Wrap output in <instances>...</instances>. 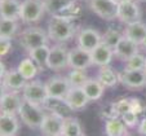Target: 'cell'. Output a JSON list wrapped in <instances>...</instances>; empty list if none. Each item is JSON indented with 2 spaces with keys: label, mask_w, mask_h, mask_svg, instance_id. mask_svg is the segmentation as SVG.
<instances>
[{
  "label": "cell",
  "mask_w": 146,
  "mask_h": 136,
  "mask_svg": "<svg viewBox=\"0 0 146 136\" xmlns=\"http://www.w3.org/2000/svg\"><path fill=\"white\" fill-rule=\"evenodd\" d=\"M47 33L50 40L57 43H65L72 39L76 30H75V25L72 23V19L53 16V18L48 23Z\"/></svg>",
  "instance_id": "6da1fadb"
},
{
  "label": "cell",
  "mask_w": 146,
  "mask_h": 136,
  "mask_svg": "<svg viewBox=\"0 0 146 136\" xmlns=\"http://www.w3.org/2000/svg\"><path fill=\"white\" fill-rule=\"evenodd\" d=\"M18 114L21 117V121L23 122V125L27 126L31 130H35V128H40L47 113L44 111L43 105H38V104L23 100Z\"/></svg>",
  "instance_id": "7a4b0ae2"
},
{
  "label": "cell",
  "mask_w": 146,
  "mask_h": 136,
  "mask_svg": "<svg viewBox=\"0 0 146 136\" xmlns=\"http://www.w3.org/2000/svg\"><path fill=\"white\" fill-rule=\"evenodd\" d=\"M48 42H49L48 33L41 27H27L19 35V44L27 52L40 45L48 44Z\"/></svg>",
  "instance_id": "3957f363"
},
{
  "label": "cell",
  "mask_w": 146,
  "mask_h": 136,
  "mask_svg": "<svg viewBox=\"0 0 146 136\" xmlns=\"http://www.w3.org/2000/svg\"><path fill=\"white\" fill-rule=\"evenodd\" d=\"M45 13L43 0H23L21 4V17L19 19L25 23L39 22Z\"/></svg>",
  "instance_id": "277c9868"
},
{
  "label": "cell",
  "mask_w": 146,
  "mask_h": 136,
  "mask_svg": "<svg viewBox=\"0 0 146 136\" xmlns=\"http://www.w3.org/2000/svg\"><path fill=\"white\" fill-rule=\"evenodd\" d=\"M22 97L26 101L38 104V105H44L45 101L49 99V95H48L45 83L31 79L26 83L25 88L22 89Z\"/></svg>",
  "instance_id": "5b68a950"
},
{
  "label": "cell",
  "mask_w": 146,
  "mask_h": 136,
  "mask_svg": "<svg viewBox=\"0 0 146 136\" xmlns=\"http://www.w3.org/2000/svg\"><path fill=\"white\" fill-rule=\"evenodd\" d=\"M119 83H121L125 88L141 89L146 87V71L143 70H129L124 69L118 73Z\"/></svg>",
  "instance_id": "8992f818"
},
{
  "label": "cell",
  "mask_w": 146,
  "mask_h": 136,
  "mask_svg": "<svg viewBox=\"0 0 146 136\" xmlns=\"http://www.w3.org/2000/svg\"><path fill=\"white\" fill-rule=\"evenodd\" d=\"M89 8L94 14L106 21L118 18V4L114 0H88Z\"/></svg>",
  "instance_id": "52a82bcc"
},
{
  "label": "cell",
  "mask_w": 146,
  "mask_h": 136,
  "mask_svg": "<svg viewBox=\"0 0 146 136\" xmlns=\"http://www.w3.org/2000/svg\"><path fill=\"white\" fill-rule=\"evenodd\" d=\"M142 18V11L135 0H127L118 4V18L121 23H132Z\"/></svg>",
  "instance_id": "ba28073f"
},
{
  "label": "cell",
  "mask_w": 146,
  "mask_h": 136,
  "mask_svg": "<svg viewBox=\"0 0 146 136\" xmlns=\"http://www.w3.org/2000/svg\"><path fill=\"white\" fill-rule=\"evenodd\" d=\"M64 118L62 114L50 111L49 114H45L44 121L40 126V132L47 136H62L64 130Z\"/></svg>",
  "instance_id": "9c48e42d"
},
{
  "label": "cell",
  "mask_w": 146,
  "mask_h": 136,
  "mask_svg": "<svg viewBox=\"0 0 146 136\" xmlns=\"http://www.w3.org/2000/svg\"><path fill=\"white\" fill-rule=\"evenodd\" d=\"M47 67L53 71H61V70L69 67V51L62 45L52 47L49 57H48Z\"/></svg>",
  "instance_id": "30bf717a"
},
{
  "label": "cell",
  "mask_w": 146,
  "mask_h": 136,
  "mask_svg": "<svg viewBox=\"0 0 146 136\" xmlns=\"http://www.w3.org/2000/svg\"><path fill=\"white\" fill-rule=\"evenodd\" d=\"M48 95L50 99H58V100H64L66 97L67 92L71 88V84L67 81L66 77H53L45 82Z\"/></svg>",
  "instance_id": "8fae6325"
},
{
  "label": "cell",
  "mask_w": 146,
  "mask_h": 136,
  "mask_svg": "<svg viewBox=\"0 0 146 136\" xmlns=\"http://www.w3.org/2000/svg\"><path fill=\"white\" fill-rule=\"evenodd\" d=\"M92 65L93 62H92V55L89 51L83 49L79 45L69 51V67L86 70Z\"/></svg>",
  "instance_id": "7c38bea8"
},
{
  "label": "cell",
  "mask_w": 146,
  "mask_h": 136,
  "mask_svg": "<svg viewBox=\"0 0 146 136\" xmlns=\"http://www.w3.org/2000/svg\"><path fill=\"white\" fill-rule=\"evenodd\" d=\"M64 100L67 104V106L70 108V110L72 111H78L84 109L87 106V104L91 101L88 99V96L86 95L83 87H76V86H71V88L67 92L66 97Z\"/></svg>",
  "instance_id": "4fadbf2b"
},
{
  "label": "cell",
  "mask_w": 146,
  "mask_h": 136,
  "mask_svg": "<svg viewBox=\"0 0 146 136\" xmlns=\"http://www.w3.org/2000/svg\"><path fill=\"white\" fill-rule=\"evenodd\" d=\"M102 42V35L97 30L91 27H86L79 30L78 33V45L86 51H92Z\"/></svg>",
  "instance_id": "5bb4252c"
},
{
  "label": "cell",
  "mask_w": 146,
  "mask_h": 136,
  "mask_svg": "<svg viewBox=\"0 0 146 136\" xmlns=\"http://www.w3.org/2000/svg\"><path fill=\"white\" fill-rule=\"evenodd\" d=\"M136 53H138V44L124 35L114 47V55L123 61H127L128 58L135 56Z\"/></svg>",
  "instance_id": "9a60e30c"
},
{
  "label": "cell",
  "mask_w": 146,
  "mask_h": 136,
  "mask_svg": "<svg viewBox=\"0 0 146 136\" xmlns=\"http://www.w3.org/2000/svg\"><path fill=\"white\" fill-rule=\"evenodd\" d=\"M23 97L16 91H7V93L0 100V111L8 114H18Z\"/></svg>",
  "instance_id": "2e32d148"
},
{
  "label": "cell",
  "mask_w": 146,
  "mask_h": 136,
  "mask_svg": "<svg viewBox=\"0 0 146 136\" xmlns=\"http://www.w3.org/2000/svg\"><path fill=\"white\" fill-rule=\"evenodd\" d=\"M27 82L29 81L18 71V69L8 70L3 78V83L5 86L7 91H16V92L22 91Z\"/></svg>",
  "instance_id": "e0dca14e"
},
{
  "label": "cell",
  "mask_w": 146,
  "mask_h": 136,
  "mask_svg": "<svg viewBox=\"0 0 146 136\" xmlns=\"http://www.w3.org/2000/svg\"><path fill=\"white\" fill-rule=\"evenodd\" d=\"M91 55H92V62H93V65L102 67L111 62L113 56H114V49L111 47H109V45H106L105 43L101 42L92 51Z\"/></svg>",
  "instance_id": "ac0fdd59"
},
{
  "label": "cell",
  "mask_w": 146,
  "mask_h": 136,
  "mask_svg": "<svg viewBox=\"0 0 146 136\" xmlns=\"http://www.w3.org/2000/svg\"><path fill=\"white\" fill-rule=\"evenodd\" d=\"M19 122L17 114H8L0 111V136H14L18 133Z\"/></svg>",
  "instance_id": "d6986e66"
},
{
  "label": "cell",
  "mask_w": 146,
  "mask_h": 136,
  "mask_svg": "<svg viewBox=\"0 0 146 136\" xmlns=\"http://www.w3.org/2000/svg\"><path fill=\"white\" fill-rule=\"evenodd\" d=\"M21 4L19 0H0V17L18 21L21 17Z\"/></svg>",
  "instance_id": "ffe728a7"
},
{
  "label": "cell",
  "mask_w": 146,
  "mask_h": 136,
  "mask_svg": "<svg viewBox=\"0 0 146 136\" xmlns=\"http://www.w3.org/2000/svg\"><path fill=\"white\" fill-rule=\"evenodd\" d=\"M123 35L129 38L133 42H136L137 44H141V42L146 36V25L141 19L140 21H135L132 23H128L123 31Z\"/></svg>",
  "instance_id": "44dd1931"
},
{
  "label": "cell",
  "mask_w": 146,
  "mask_h": 136,
  "mask_svg": "<svg viewBox=\"0 0 146 136\" xmlns=\"http://www.w3.org/2000/svg\"><path fill=\"white\" fill-rule=\"evenodd\" d=\"M82 87L91 101L100 100L102 97V95H104V92H105V88H106L98 79H88Z\"/></svg>",
  "instance_id": "7402d4cb"
},
{
  "label": "cell",
  "mask_w": 146,
  "mask_h": 136,
  "mask_svg": "<svg viewBox=\"0 0 146 136\" xmlns=\"http://www.w3.org/2000/svg\"><path fill=\"white\" fill-rule=\"evenodd\" d=\"M105 133L109 136H120L127 135V126L119 117H111L108 118L105 123Z\"/></svg>",
  "instance_id": "603a6c76"
},
{
  "label": "cell",
  "mask_w": 146,
  "mask_h": 136,
  "mask_svg": "<svg viewBox=\"0 0 146 136\" xmlns=\"http://www.w3.org/2000/svg\"><path fill=\"white\" fill-rule=\"evenodd\" d=\"M97 79H98L106 88H113L119 82L118 73L114 69H111L109 65L100 67V71H98V74H97Z\"/></svg>",
  "instance_id": "cb8c5ba5"
},
{
  "label": "cell",
  "mask_w": 146,
  "mask_h": 136,
  "mask_svg": "<svg viewBox=\"0 0 146 136\" xmlns=\"http://www.w3.org/2000/svg\"><path fill=\"white\" fill-rule=\"evenodd\" d=\"M74 3H76V0H43L45 13H49L52 16L61 14Z\"/></svg>",
  "instance_id": "d4e9b609"
},
{
  "label": "cell",
  "mask_w": 146,
  "mask_h": 136,
  "mask_svg": "<svg viewBox=\"0 0 146 136\" xmlns=\"http://www.w3.org/2000/svg\"><path fill=\"white\" fill-rule=\"evenodd\" d=\"M49 52H50V47L48 44H45V45H40V47H38V48H34V49L29 51V56L36 62V65H38L40 69H43V67H45L48 64Z\"/></svg>",
  "instance_id": "484cf974"
},
{
  "label": "cell",
  "mask_w": 146,
  "mask_h": 136,
  "mask_svg": "<svg viewBox=\"0 0 146 136\" xmlns=\"http://www.w3.org/2000/svg\"><path fill=\"white\" fill-rule=\"evenodd\" d=\"M17 69H18V71L21 73L27 81L34 79L39 71V67H38V65H36V62L34 61L30 56H29L27 58L21 60V62L18 64V67H17Z\"/></svg>",
  "instance_id": "4316f807"
},
{
  "label": "cell",
  "mask_w": 146,
  "mask_h": 136,
  "mask_svg": "<svg viewBox=\"0 0 146 136\" xmlns=\"http://www.w3.org/2000/svg\"><path fill=\"white\" fill-rule=\"evenodd\" d=\"M84 135L80 122L74 117H65L64 118V130L62 136H80Z\"/></svg>",
  "instance_id": "83f0119b"
},
{
  "label": "cell",
  "mask_w": 146,
  "mask_h": 136,
  "mask_svg": "<svg viewBox=\"0 0 146 136\" xmlns=\"http://www.w3.org/2000/svg\"><path fill=\"white\" fill-rule=\"evenodd\" d=\"M18 23L16 19L1 18L0 17V36L7 39H12L17 34Z\"/></svg>",
  "instance_id": "f1b7e54d"
},
{
  "label": "cell",
  "mask_w": 146,
  "mask_h": 136,
  "mask_svg": "<svg viewBox=\"0 0 146 136\" xmlns=\"http://www.w3.org/2000/svg\"><path fill=\"white\" fill-rule=\"evenodd\" d=\"M132 110L131 109L129 99H121V100L113 103L110 106V118L111 117H121L124 113Z\"/></svg>",
  "instance_id": "f546056e"
},
{
  "label": "cell",
  "mask_w": 146,
  "mask_h": 136,
  "mask_svg": "<svg viewBox=\"0 0 146 136\" xmlns=\"http://www.w3.org/2000/svg\"><path fill=\"white\" fill-rule=\"evenodd\" d=\"M66 78L71 86H76V87H82L83 84L89 79L87 73L84 71V70H80V69H72L71 71L66 75Z\"/></svg>",
  "instance_id": "4dcf8cb0"
},
{
  "label": "cell",
  "mask_w": 146,
  "mask_h": 136,
  "mask_svg": "<svg viewBox=\"0 0 146 136\" xmlns=\"http://www.w3.org/2000/svg\"><path fill=\"white\" fill-rule=\"evenodd\" d=\"M121 36H123V34H121L119 30L110 27L105 31L104 35H102V43H105L106 45H109V47H111L114 49V47L118 44V42L121 39Z\"/></svg>",
  "instance_id": "1f68e13d"
},
{
  "label": "cell",
  "mask_w": 146,
  "mask_h": 136,
  "mask_svg": "<svg viewBox=\"0 0 146 136\" xmlns=\"http://www.w3.org/2000/svg\"><path fill=\"white\" fill-rule=\"evenodd\" d=\"M145 64H146V57L138 52V53H136L135 56H132V57L128 58L127 61H125V67H124V69L143 70L145 69Z\"/></svg>",
  "instance_id": "d6a6232c"
},
{
  "label": "cell",
  "mask_w": 146,
  "mask_h": 136,
  "mask_svg": "<svg viewBox=\"0 0 146 136\" xmlns=\"http://www.w3.org/2000/svg\"><path fill=\"white\" fill-rule=\"evenodd\" d=\"M137 115H138L137 113H135L133 110H129V111H127V113H124L120 118L123 119V122L125 123L127 127H135V126L137 125V121H138Z\"/></svg>",
  "instance_id": "836d02e7"
},
{
  "label": "cell",
  "mask_w": 146,
  "mask_h": 136,
  "mask_svg": "<svg viewBox=\"0 0 146 136\" xmlns=\"http://www.w3.org/2000/svg\"><path fill=\"white\" fill-rule=\"evenodd\" d=\"M12 51V40L0 36V57H5Z\"/></svg>",
  "instance_id": "e575fe53"
},
{
  "label": "cell",
  "mask_w": 146,
  "mask_h": 136,
  "mask_svg": "<svg viewBox=\"0 0 146 136\" xmlns=\"http://www.w3.org/2000/svg\"><path fill=\"white\" fill-rule=\"evenodd\" d=\"M131 101V109H132L135 113L140 114L141 111L143 110V105L142 103H141V100H138V99H129Z\"/></svg>",
  "instance_id": "d590c367"
},
{
  "label": "cell",
  "mask_w": 146,
  "mask_h": 136,
  "mask_svg": "<svg viewBox=\"0 0 146 136\" xmlns=\"http://www.w3.org/2000/svg\"><path fill=\"white\" fill-rule=\"evenodd\" d=\"M138 133L146 135V117L140 122V125H138Z\"/></svg>",
  "instance_id": "8d00e7d4"
},
{
  "label": "cell",
  "mask_w": 146,
  "mask_h": 136,
  "mask_svg": "<svg viewBox=\"0 0 146 136\" xmlns=\"http://www.w3.org/2000/svg\"><path fill=\"white\" fill-rule=\"evenodd\" d=\"M5 73H7L5 65L0 61V81H3V78H4V75H5Z\"/></svg>",
  "instance_id": "74e56055"
},
{
  "label": "cell",
  "mask_w": 146,
  "mask_h": 136,
  "mask_svg": "<svg viewBox=\"0 0 146 136\" xmlns=\"http://www.w3.org/2000/svg\"><path fill=\"white\" fill-rule=\"evenodd\" d=\"M5 93H7V88H5V86H4L3 81H0V100L3 99V96Z\"/></svg>",
  "instance_id": "f35d334b"
},
{
  "label": "cell",
  "mask_w": 146,
  "mask_h": 136,
  "mask_svg": "<svg viewBox=\"0 0 146 136\" xmlns=\"http://www.w3.org/2000/svg\"><path fill=\"white\" fill-rule=\"evenodd\" d=\"M141 45H142L143 48H146V36H145V38H143V40H142V42H141Z\"/></svg>",
  "instance_id": "ab89813d"
},
{
  "label": "cell",
  "mask_w": 146,
  "mask_h": 136,
  "mask_svg": "<svg viewBox=\"0 0 146 136\" xmlns=\"http://www.w3.org/2000/svg\"><path fill=\"white\" fill-rule=\"evenodd\" d=\"M116 4H120V3H123V1H127V0H114Z\"/></svg>",
  "instance_id": "60d3db41"
},
{
  "label": "cell",
  "mask_w": 146,
  "mask_h": 136,
  "mask_svg": "<svg viewBox=\"0 0 146 136\" xmlns=\"http://www.w3.org/2000/svg\"><path fill=\"white\" fill-rule=\"evenodd\" d=\"M136 1H146V0H136Z\"/></svg>",
  "instance_id": "b9f144b4"
},
{
  "label": "cell",
  "mask_w": 146,
  "mask_h": 136,
  "mask_svg": "<svg viewBox=\"0 0 146 136\" xmlns=\"http://www.w3.org/2000/svg\"><path fill=\"white\" fill-rule=\"evenodd\" d=\"M76 1H83V0H76Z\"/></svg>",
  "instance_id": "7bdbcfd3"
},
{
  "label": "cell",
  "mask_w": 146,
  "mask_h": 136,
  "mask_svg": "<svg viewBox=\"0 0 146 136\" xmlns=\"http://www.w3.org/2000/svg\"><path fill=\"white\" fill-rule=\"evenodd\" d=\"M145 71H146V64H145Z\"/></svg>",
  "instance_id": "ee69618b"
}]
</instances>
